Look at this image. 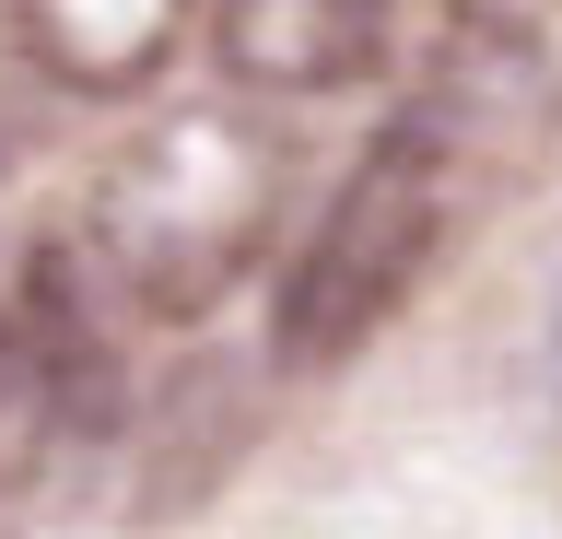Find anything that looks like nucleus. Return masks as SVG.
<instances>
[{"instance_id":"20e7f679","label":"nucleus","mask_w":562,"mask_h":539,"mask_svg":"<svg viewBox=\"0 0 562 539\" xmlns=\"http://www.w3.org/2000/svg\"><path fill=\"white\" fill-rule=\"evenodd\" d=\"M235 82H351L386 47V0H211Z\"/></svg>"},{"instance_id":"39448f33","label":"nucleus","mask_w":562,"mask_h":539,"mask_svg":"<svg viewBox=\"0 0 562 539\" xmlns=\"http://www.w3.org/2000/svg\"><path fill=\"white\" fill-rule=\"evenodd\" d=\"M12 398H24V328H12V305H0V446H12Z\"/></svg>"},{"instance_id":"7ed1b4c3","label":"nucleus","mask_w":562,"mask_h":539,"mask_svg":"<svg viewBox=\"0 0 562 539\" xmlns=\"http://www.w3.org/2000/svg\"><path fill=\"white\" fill-rule=\"evenodd\" d=\"M12 36L70 94H130V82H153L176 59L188 0H12Z\"/></svg>"},{"instance_id":"f03ea898","label":"nucleus","mask_w":562,"mask_h":539,"mask_svg":"<svg viewBox=\"0 0 562 539\" xmlns=\"http://www.w3.org/2000/svg\"><path fill=\"white\" fill-rule=\"evenodd\" d=\"M270 200H281V142L246 106L200 94V106H165L140 142H117V165L82 200V247L140 328H188L270 247Z\"/></svg>"},{"instance_id":"f257e3e1","label":"nucleus","mask_w":562,"mask_h":539,"mask_svg":"<svg viewBox=\"0 0 562 539\" xmlns=\"http://www.w3.org/2000/svg\"><path fill=\"white\" fill-rule=\"evenodd\" d=\"M539 130H551V59H539V36L516 12H492V0H457L434 24V47H422L398 117L351 153V177L328 188L316 235L293 247L281 305H270V352L281 363H351L446 270V247L539 153Z\"/></svg>"}]
</instances>
